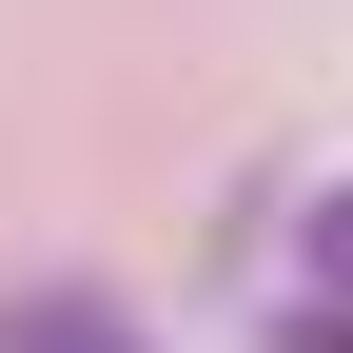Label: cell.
<instances>
[{
  "label": "cell",
  "instance_id": "obj_2",
  "mask_svg": "<svg viewBox=\"0 0 353 353\" xmlns=\"http://www.w3.org/2000/svg\"><path fill=\"white\" fill-rule=\"evenodd\" d=\"M275 353H353V314H334V294H294V314H275Z\"/></svg>",
  "mask_w": 353,
  "mask_h": 353
},
{
  "label": "cell",
  "instance_id": "obj_1",
  "mask_svg": "<svg viewBox=\"0 0 353 353\" xmlns=\"http://www.w3.org/2000/svg\"><path fill=\"white\" fill-rule=\"evenodd\" d=\"M0 353H157V334L118 314L99 275H59V294H20V314H0Z\"/></svg>",
  "mask_w": 353,
  "mask_h": 353
},
{
  "label": "cell",
  "instance_id": "obj_3",
  "mask_svg": "<svg viewBox=\"0 0 353 353\" xmlns=\"http://www.w3.org/2000/svg\"><path fill=\"white\" fill-rule=\"evenodd\" d=\"M314 294H334V314H353V196L314 216Z\"/></svg>",
  "mask_w": 353,
  "mask_h": 353
}]
</instances>
